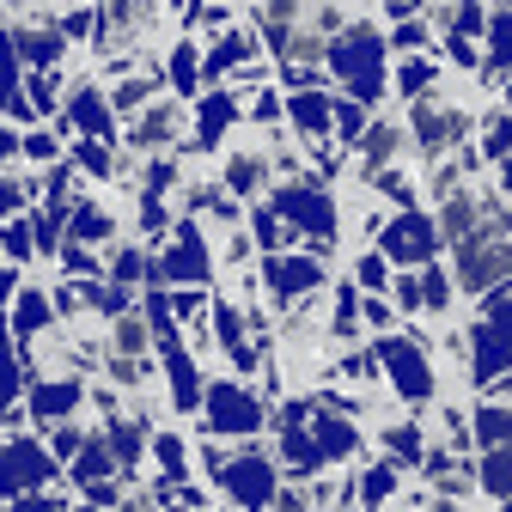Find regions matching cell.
<instances>
[{"label": "cell", "instance_id": "cell-19", "mask_svg": "<svg viewBox=\"0 0 512 512\" xmlns=\"http://www.w3.org/2000/svg\"><path fill=\"white\" fill-rule=\"evenodd\" d=\"M427 31H433V25H421V19L397 25V49H415V43H427Z\"/></svg>", "mask_w": 512, "mask_h": 512}, {"label": "cell", "instance_id": "cell-7", "mask_svg": "<svg viewBox=\"0 0 512 512\" xmlns=\"http://www.w3.org/2000/svg\"><path fill=\"white\" fill-rule=\"evenodd\" d=\"M397 293H403V311H445V299H452V287H445L439 269H421V275L403 281Z\"/></svg>", "mask_w": 512, "mask_h": 512}, {"label": "cell", "instance_id": "cell-13", "mask_svg": "<svg viewBox=\"0 0 512 512\" xmlns=\"http://www.w3.org/2000/svg\"><path fill=\"white\" fill-rule=\"evenodd\" d=\"M427 86H439V68H433V61H409V68H403V92L421 104V92Z\"/></svg>", "mask_w": 512, "mask_h": 512}, {"label": "cell", "instance_id": "cell-21", "mask_svg": "<svg viewBox=\"0 0 512 512\" xmlns=\"http://www.w3.org/2000/svg\"><path fill=\"white\" fill-rule=\"evenodd\" d=\"M360 281H366V287H384L391 275H384V263H378V256H366V263H360Z\"/></svg>", "mask_w": 512, "mask_h": 512}, {"label": "cell", "instance_id": "cell-5", "mask_svg": "<svg viewBox=\"0 0 512 512\" xmlns=\"http://www.w3.org/2000/svg\"><path fill=\"white\" fill-rule=\"evenodd\" d=\"M384 250H397L403 263H427V256L439 250V226L421 220V214H409V220H397L391 232H384Z\"/></svg>", "mask_w": 512, "mask_h": 512}, {"label": "cell", "instance_id": "cell-4", "mask_svg": "<svg viewBox=\"0 0 512 512\" xmlns=\"http://www.w3.org/2000/svg\"><path fill=\"white\" fill-rule=\"evenodd\" d=\"M378 360L391 366V378H397V391L409 397V403H427L433 397V366L409 348V342H378Z\"/></svg>", "mask_w": 512, "mask_h": 512}, {"label": "cell", "instance_id": "cell-12", "mask_svg": "<svg viewBox=\"0 0 512 512\" xmlns=\"http://www.w3.org/2000/svg\"><path fill=\"white\" fill-rule=\"evenodd\" d=\"M476 439L488 445V452H494L500 439H512V409H494V403H488V409H476Z\"/></svg>", "mask_w": 512, "mask_h": 512}, {"label": "cell", "instance_id": "cell-8", "mask_svg": "<svg viewBox=\"0 0 512 512\" xmlns=\"http://www.w3.org/2000/svg\"><path fill=\"white\" fill-rule=\"evenodd\" d=\"M397 153H403V128H366V141H360L366 177H384V165H391Z\"/></svg>", "mask_w": 512, "mask_h": 512}, {"label": "cell", "instance_id": "cell-11", "mask_svg": "<svg viewBox=\"0 0 512 512\" xmlns=\"http://www.w3.org/2000/svg\"><path fill=\"white\" fill-rule=\"evenodd\" d=\"M263 177H269V159H263V153H232V159H226V183L238 189V196H250Z\"/></svg>", "mask_w": 512, "mask_h": 512}, {"label": "cell", "instance_id": "cell-24", "mask_svg": "<svg viewBox=\"0 0 512 512\" xmlns=\"http://www.w3.org/2000/svg\"><path fill=\"white\" fill-rule=\"evenodd\" d=\"M494 403H512V372H506V378L494 384Z\"/></svg>", "mask_w": 512, "mask_h": 512}, {"label": "cell", "instance_id": "cell-6", "mask_svg": "<svg viewBox=\"0 0 512 512\" xmlns=\"http://www.w3.org/2000/svg\"><path fill=\"white\" fill-rule=\"evenodd\" d=\"M13 31H19V49H25L31 61H55V55H61V25H55V19L13 13Z\"/></svg>", "mask_w": 512, "mask_h": 512}, {"label": "cell", "instance_id": "cell-20", "mask_svg": "<svg viewBox=\"0 0 512 512\" xmlns=\"http://www.w3.org/2000/svg\"><path fill=\"white\" fill-rule=\"evenodd\" d=\"M25 159L49 165V159H55V141H49V135H31V141H25Z\"/></svg>", "mask_w": 512, "mask_h": 512}, {"label": "cell", "instance_id": "cell-9", "mask_svg": "<svg viewBox=\"0 0 512 512\" xmlns=\"http://www.w3.org/2000/svg\"><path fill=\"white\" fill-rule=\"evenodd\" d=\"M482 494L512 500V445H494V452L482 458Z\"/></svg>", "mask_w": 512, "mask_h": 512}, {"label": "cell", "instance_id": "cell-3", "mask_svg": "<svg viewBox=\"0 0 512 512\" xmlns=\"http://www.w3.org/2000/svg\"><path fill=\"white\" fill-rule=\"evenodd\" d=\"M183 128H189V110H183L177 98H159V104L141 110L135 128H128V147H135V153H165V147L183 135Z\"/></svg>", "mask_w": 512, "mask_h": 512}, {"label": "cell", "instance_id": "cell-22", "mask_svg": "<svg viewBox=\"0 0 512 512\" xmlns=\"http://www.w3.org/2000/svg\"><path fill=\"white\" fill-rule=\"evenodd\" d=\"M74 452H80V433H74V427L55 433V458H74Z\"/></svg>", "mask_w": 512, "mask_h": 512}, {"label": "cell", "instance_id": "cell-26", "mask_svg": "<svg viewBox=\"0 0 512 512\" xmlns=\"http://www.w3.org/2000/svg\"><path fill=\"white\" fill-rule=\"evenodd\" d=\"M506 512H512V500H506Z\"/></svg>", "mask_w": 512, "mask_h": 512}, {"label": "cell", "instance_id": "cell-1", "mask_svg": "<svg viewBox=\"0 0 512 512\" xmlns=\"http://www.w3.org/2000/svg\"><path fill=\"white\" fill-rule=\"evenodd\" d=\"M494 226H506V214H500V208H494V214H488L464 244H458V287H464V293H476V299H482V293H494L500 281H512V238H500Z\"/></svg>", "mask_w": 512, "mask_h": 512}, {"label": "cell", "instance_id": "cell-23", "mask_svg": "<svg viewBox=\"0 0 512 512\" xmlns=\"http://www.w3.org/2000/svg\"><path fill=\"white\" fill-rule=\"evenodd\" d=\"M13 202H19V189H13V183H0V214H13Z\"/></svg>", "mask_w": 512, "mask_h": 512}, {"label": "cell", "instance_id": "cell-18", "mask_svg": "<svg viewBox=\"0 0 512 512\" xmlns=\"http://www.w3.org/2000/svg\"><path fill=\"white\" fill-rule=\"evenodd\" d=\"M482 141H488V153H482V159H506V147H512V116L488 122V135H482Z\"/></svg>", "mask_w": 512, "mask_h": 512}, {"label": "cell", "instance_id": "cell-17", "mask_svg": "<svg viewBox=\"0 0 512 512\" xmlns=\"http://www.w3.org/2000/svg\"><path fill=\"white\" fill-rule=\"evenodd\" d=\"M391 494H397V470L391 464H372L366 470V500L378 506V500H391Z\"/></svg>", "mask_w": 512, "mask_h": 512}, {"label": "cell", "instance_id": "cell-16", "mask_svg": "<svg viewBox=\"0 0 512 512\" xmlns=\"http://www.w3.org/2000/svg\"><path fill=\"white\" fill-rule=\"evenodd\" d=\"M104 372H110L116 384H128V391H135V384L147 378V360H122V354H104Z\"/></svg>", "mask_w": 512, "mask_h": 512}, {"label": "cell", "instance_id": "cell-2", "mask_svg": "<svg viewBox=\"0 0 512 512\" xmlns=\"http://www.w3.org/2000/svg\"><path fill=\"white\" fill-rule=\"evenodd\" d=\"M470 110L464 104H445V98H421V104H409V135H415V147H421V159L427 165H445L458 153V141L470 135Z\"/></svg>", "mask_w": 512, "mask_h": 512}, {"label": "cell", "instance_id": "cell-25", "mask_svg": "<svg viewBox=\"0 0 512 512\" xmlns=\"http://www.w3.org/2000/svg\"><path fill=\"white\" fill-rule=\"evenodd\" d=\"M500 189H512V159H506V165H500Z\"/></svg>", "mask_w": 512, "mask_h": 512}, {"label": "cell", "instance_id": "cell-10", "mask_svg": "<svg viewBox=\"0 0 512 512\" xmlns=\"http://www.w3.org/2000/svg\"><path fill=\"white\" fill-rule=\"evenodd\" d=\"M110 354H122V360H147V324L135 311H122L116 317V336H110Z\"/></svg>", "mask_w": 512, "mask_h": 512}, {"label": "cell", "instance_id": "cell-15", "mask_svg": "<svg viewBox=\"0 0 512 512\" xmlns=\"http://www.w3.org/2000/svg\"><path fill=\"white\" fill-rule=\"evenodd\" d=\"M384 445H391V458H403V464L421 458V433L415 427H391V433H384Z\"/></svg>", "mask_w": 512, "mask_h": 512}, {"label": "cell", "instance_id": "cell-14", "mask_svg": "<svg viewBox=\"0 0 512 512\" xmlns=\"http://www.w3.org/2000/svg\"><path fill=\"white\" fill-rule=\"evenodd\" d=\"M488 31H494V68H512V13H494Z\"/></svg>", "mask_w": 512, "mask_h": 512}]
</instances>
